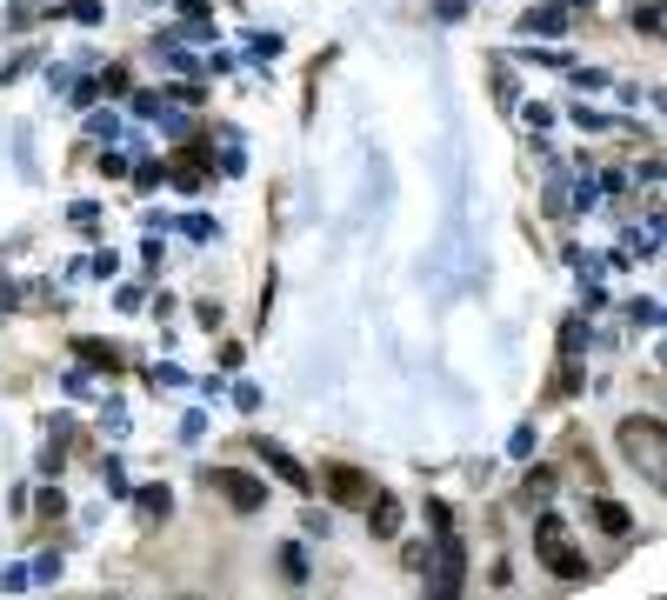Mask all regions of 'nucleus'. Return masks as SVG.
<instances>
[{
    "mask_svg": "<svg viewBox=\"0 0 667 600\" xmlns=\"http://www.w3.org/2000/svg\"><path fill=\"white\" fill-rule=\"evenodd\" d=\"M534 547H541V561H547L561 580H580V574H588V561H580V554L567 547V534H561L554 513H547V521H534Z\"/></svg>",
    "mask_w": 667,
    "mask_h": 600,
    "instance_id": "f257e3e1",
    "label": "nucleus"
},
{
    "mask_svg": "<svg viewBox=\"0 0 667 600\" xmlns=\"http://www.w3.org/2000/svg\"><path fill=\"white\" fill-rule=\"evenodd\" d=\"M621 448H628L634 461L647 454V474L660 480V420H628V427H621Z\"/></svg>",
    "mask_w": 667,
    "mask_h": 600,
    "instance_id": "f03ea898",
    "label": "nucleus"
},
{
    "mask_svg": "<svg viewBox=\"0 0 667 600\" xmlns=\"http://www.w3.org/2000/svg\"><path fill=\"white\" fill-rule=\"evenodd\" d=\"M207 480H214V487H221L240 513H255V507L268 500V494H261V480H247V474H234V467H207Z\"/></svg>",
    "mask_w": 667,
    "mask_h": 600,
    "instance_id": "7ed1b4c3",
    "label": "nucleus"
},
{
    "mask_svg": "<svg viewBox=\"0 0 667 600\" xmlns=\"http://www.w3.org/2000/svg\"><path fill=\"white\" fill-rule=\"evenodd\" d=\"M327 494L341 500V507H361V500H368V474H354V467H327Z\"/></svg>",
    "mask_w": 667,
    "mask_h": 600,
    "instance_id": "20e7f679",
    "label": "nucleus"
},
{
    "mask_svg": "<svg viewBox=\"0 0 667 600\" xmlns=\"http://www.w3.org/2000/svg\"><path fill=\"white\" fill-rule=\"evenodd\" d=\"M595 521H601L608 534H628V528H634V513H628L621 500H595Z\"/></svg>",
    "mask_w": 667,
    "mask_h": 600,
    "instance_id": "39448f33",
    "label": "nucleus"
},
{
    "mask_svg": "<svg viewBox=\"0 0 667 600\" xmlns=\"http://www.w3.org/2000/svg\"><path fill=\"white\" fill-rule=\"evenodd\" d=\"M368 500H374V494H368ZM368 528H374V534H381V541H387V534H394V528H400V507H394V500H387V494H381V500H374V521H368Z\"/></svg>",
    "mask_w": 667,
    "mask_h": 600,
    "instance_id": "423d86ee",
    "label": "nucleus"
},
{
    "mask_svg": "<svg viewBox=\"0 0 667 600\" xmlns=\"http://www.w3.org/2000/svg\"><path fill=\"white\" fill-rule=\"evenodd\" d=\"M174 500H167V487H140V513H167Z\"/></svg>",
    "mask_w": 667,
    "mask_h": 600,
    "instance_id": "0eeeda50",
    "label": "nucleus"
}]
</instances>
